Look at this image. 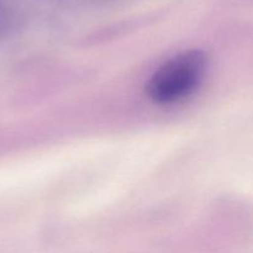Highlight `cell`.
Here are the masks:
<instances>
[{
    "instance_id": "6da1fadb",
    "label": "cell",
    "mask_w": 253,
    "mask_h": 253,
    "mask_svg": "<svg viewBox=\"0 0 253 253\" xmlns=\"http://www.w3.org/2000/svg\"><path fill=\"white\" fill-rule=\"evenodd\" d=\"M209 68V58L200 49L182 52L162 64L151 76L146 90L153 103L169 105L192 95Z\"/></svg>"
},
{
    "instance_id": "7a4b0ae2",
    "label": "cell",
    "mask_w": 253,
    "mask_h": 253,
    "mask_svg": "<svg viewBox=\"0 0 253 253\" xmlns=\"http://www.w3.org/2000/svg\"><path fill=\"white\" fill-rule=\"evenodd\" d=\"M0 19H1V4H0Z\"/></svg>"
}]
</instances>
